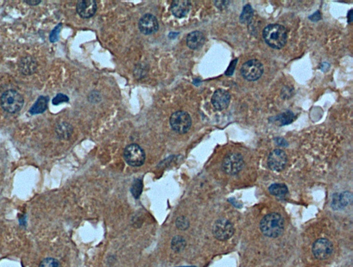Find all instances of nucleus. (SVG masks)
I'll return each instance as SVG.
<instances>
[{"instance_id":"1","label":"nucleus","mask_w":353,"mask_h":267,"mask_svg":"<svg viewBox=\"0 0 353 267\" xmlns=\"http://www.w3.org/2000/svg\"><path fill=\"white\" fill-rule=\"evenodd\" d=\"M263 38L270 47L281 49L286 45L288 40L287 30L284 26L271 24L264 28Z\"/></svg>"},{"instance_id":"2","label":"nucleus","mask_w":353,"mask_h":267,"mask_svg":"<svg viewBox=\"0 0 353 267\" xmlns=\"http://www.w3.org/2000/svg\"><path fill=\"white\" fill-rule=\"evenodd\" d=\"M260 230L265 236L276 238L282 234L284 230V220L280 214L271 213L262 218Z\"/></svg>"},{"instance_id":"3","label":"nucleus","mask_w":353,"mask_h":267,"mask_svg":"<svg viewBox=\"0 0 353 267\" xmlns=\"http://www.w3.org/2000/svg\"><path fill=\"white\" fill-rule=\"evenodd\" d=\"M23 97L21 94L15 90H8L2 94L0 104L5 111L9 113H16L19 112L24 106Z\"/></svg>"},{"instance_id":"4","label":"nucleus","mask_w":353,"mask_h":267,"mask_svg":"<svg viewBox=\"0 0 353 267\" xmlns=\"http://www.w3.org/2000/svg\"><path fill=\"white\" fill-rule=\"evenodd\" d=\"M170 124L172 128L177 134H186L191 127V117L187 112L178 110L172 114L170 117Z\"/></svg>"},{"instance_id":"5","label":"nucleus","mask_w":353,"mask_h":267,"mask_svg":"<svg viewBox=\"0 0 353 267\" xmlns=\"http://www.w3.org/2000/svg\"><path fill=\"white\" fill-rule=\"evenodd\" d=\"M124 158L131 167H141L145 163L146 154L141 147L137 144H131L126 147Z\"/></svg>"},{"instance_id":"6","label":"nucleus","mask_w":353,"mask_h":267,"mask_svg":"<svg viewBox=\"0 0 353 267\" xmlns=\"http://www.w3.org/2000/svg\"><path fill=\"white\" fill-rule=\"evenodd\" d=\"M245 163L242 155L231 153L227 155L223 160L222 169L225 174L236 176L245 167Z\"/></svg>"},{"instance_id":"7","label":"nucleus","mask_w":353,"mask_h":267,"mask_svg":"<svg viewBox=\"0 0 353 267\" xmlns=\"http://www.w3.org/2000/svg\"><path fill=\"white\" fill-rule=\"evenodd\" d=\"M241 74L245 80L254 82L258 80L264 73V66L258 60H251L246 62L241 68Z\"/></svg>"},{"instance_id":"8","label":"nucleus","mask_w":353,"mask_h":267,"mask_svg":"<svg viewBox=\"0 0 353 267\" xmlns=\"http://www.w3.org/2000/svg\"><path fill=\"white\" fill-rule=\"evenodd\" d=\"M234 233L233 224L225 218L217 220L212 226V234L219 241H226Z\"/></svg>"},{"instance_id":"9","label":"nucleus","mask_w":353,"mask_h":267,"mask_svg":"<svg viewBox=\"0 0 353 267\" xmlns=\"http://www.w3.org/2000/svg\"><path fill=\"white\" fill-rule=\"evenodd\" d=\"M312 254L319 260L328 259L333 252V245L326 238L317 239L312 244Z\"/></svg>"},{"instance_id":"10","label":"nucleus","mask_w":353,"mask_h":267,"mask_svg":"<svg viewBox=\"0 0 353 267\" xmlns=\"http://www.w3.org/2000/svg\"><path fill=\"white\" fill-rule=\"evenodd\" d=\"M288 163L287 155L282 149H275L268 158V166L272 171L280 172L286 168Z\"/></svg>"},{"instance_id":"11","label":"nucleus","mask_w":353,"mask_h":267,"mask_svg":"<svg viewBox=\"0 0 353 267\" xmlns=\"http://www.w3.org/2000/svg\"><path fill=\"white\" fill-rule=\"evenodd\" d=\"M139 29L144 35H151L159 29V23L156 17L151 14L142 16L139 21Z\"/></svg>"},{"instance_id":"12","label":"nucleus","mask_w":353,"mask_h":267,"mask_svg":"<svg viewBox=\"0 0 353 267\" xmlns=\"http://www.w3.org/2000/svg\"><path fill=\"white\" fill-rule=\"evenodd\" d=\"M76 9L81 18L88 19L92 18L97 11V2L95 0H81L77 3Z\"/></svg>"},{"instance_id":"13","label":"nucleus","mask_w":353,"mask_h":267,"mask_svg":"<svg viewBox=\"0 0 353 267\" xmlns=\"http://www.w3.org/2000/svg\"><path fill=\"white\" fill-rule=\"evenodd\" d=\"M230 102V95L223 89H217L212 95L211 102L214 108L217 110H223L228 107Z\"/></svg>"},{"instance_id":"14","label":"nucleus","mask_w":353,"mask_h":267,"mask_svg":"<svg viewBox=\"0 0 353 267\" xmlns=\"http://www.w3.org/2000/svg\"><path fill=\"white\" fill-rule=\"evenodd\" d=\"M190 9L191 3L187 0H175L171 7L172 14L177 18H182L187 16Z\"/></svg>"},{"instance_id":"15","label":"nucleus","mask_w":353,"mask_h":267,"mask_svg":"<svg viewBox=\"0 0 353 267\" xmlns=\"http://www.w3.org/2000/svg\"><path fill=\"white\" fill-rule=\"evenodd\" d=\"M204 35L201 31H196L190 33L186 38V44L192 50H197L203 47L205 43Z\"/></svg>"},{"instance_id":"16","label":"nucleus","mask_w":353,"mask_h":267,"mask_svg":"<svg viewBox=\"0 0 353 267\" xmlns=\"http://www.w3.org/2000/svg\"><path fill=\"white\" fill-rule=\"evenodd\" d=\"M352 193L348 191L341 193L340 195H335L332 200V205L334 209H341L347 207L352 203Z\"/></svg>"},{"instance_id":"17","label":"nucleus","mask_w":353,"mask_h":267,"mask_svg":"<svg viewBox=\"0 0 353 267\" xmlns=\"http://www.w3.org/2000/svg\"><path fill=\"white\" fill-rule=\"evenodd\" d=\"M37 62L32 57L22 58L19 63V69L24 75H32L37 69Z\"/></svg>"},{"instance_id":"18","label":"nucleus","mask_w":353,"mask_h":267,"mask_svg":"<svg viewBox=\"0 0 353 267\" xmlns=\"http://www.w3.org/2000/svg\"><path fill=\"white\" fill-rule=\"evenodd\" d=\"M49 100V97L43 96V95L39 97L36 102L33 105L32 107L29 110V113L31 115H38V114L43 113L47 109Z\"/></svg>"},{"instance_id":"19","label":"nucleus","mask_w":353,"mask_h":267,"mask_svg":"<svg viewBox=\"0 0 353 267\" xmlns=\"http://www.w3.org/2000/svg\"><path fill=\"white\" fill-rule=\"evenodd\" d=\"M269 192L273 196L284 197L288 194V187L283 184H273L269 187Z\"/></svg>"},{"instance_id":"20","label":"nucleus","mask_w":353,"mask_h":267,"mask_svg":"<svg viewBox=\"0 0 353 267\" xmlns=\"http://www.w3.org/2000/svg\"><path fill=\"white\" fill-rule=\"evenodd\" d=\"M294 118H295V115L293 112L288 110V111L276 116L273 119L275 121L280 123L281 126H284V125L291 124L292 121H293Z\"/></svg>"},{"instance_id":"21","label":"nucleus","mask_w":353,"mask_h":267,"mask_svg":"<svg viewBox=\"0 0 353 267\" xmlns=\"http://www.w3.org/2000/svg\"><path fill=\"white\" fill-rule=\"evenodd\" d=\"M186 240H185L184 237L179 236V235L173 237V240H172L171 242L172 249L177 252V253L183 251L184 248L186 247Z\"/></svg>"},{"instance_id":"22","label":"nucleus","mask_w":353,"mask_h":267,"mask_svg":"<svg viewBox=\"0 0 353 267\" xmlns=\"http://www.w3.org/2000/svg\"><path fill=\"white\" fill-rule=\"evenodd\" d=\"M72 132H73V128L71 125L67 124V123H62V124L59 125L57 128V134L64 139L69 138Z\"/></svg>"},{"instance_id":"23","label":"nucleus","mask_w":353,"mask_h":267,"mask_svg":"<svg viewBox=\"0 0 353 267\" xmlns=\"http://www.w3.org/2000/svg\"><path fill=\"white\" fill-rule=\"evenodd\" d=\"M253 10L251 5H247L244 7L241 16H240V22L242 24H249L252 20Z\"/></svg>"},{"instance_id":"24","label":"nucleus","mask_w":353,"mask_h":267,"mask_svg":"<svg viewBox=\"0 0 353 267\" xmlns=\"http://www.w3.org/2000/svg\"><path fill=\"white\" fill-rule=\"evenodd\" d=\"M142 189H143V184H142V180L136 179L135 180L131 188V193H132L133 197L136 199L140 198L142 193Z\"/></svg>"},{"instance_id":"25","label":"nucleus","mask_w":353,"mask_h":267,"mask_svg":"<svg viewBox=\"0 0 353 267\" xmlns=\"http://www.w3.org/2000/svg\"><path fill=\"white\" fill-rule=\"evenodd\" d=\"M175 224H176L177 229L182 230V231L188 229L190 226L189 221L184 216L177 218Z\"/></svg>"},{"instance_id":"26","label":"nucleus","mask_w":353,"mask_h":267,"mask_svg":"<svg viewBox=\"0 0 353 267\" xmlns=\"http://www.w3.org/2000/svg\"><path fill=\"white\" fill-rule=\"evenodd\" d=\"M39 267H60V263L56 259L48 257L42 261Z\"/></svg>"},{"instance_id":"27","label":"nucleus","mask_w":353,"mask_h":267,"mask_svg":"<svg viewBox=\"0 0 353 267\" xmlns=\"http://www.w3.org/2000/svg\"><path fill=\"white\" fill-rule=\"evenodd\" d=\"M62 24L60 23L59 24V25H57L56 27L54 28V29H53V30H52L51 34H50L49 36L50 41H51L52 43H54V42L58 41L59 35H60V33L61 31V29H62Z\"/></svg>"},{"instance_id":"28","label":"nucleus","mask_w":353,"mask_h":267,"mask_svg":"<svg viewBox=\"0 0 353 267\" xmlns=\"http://www.w3.org/2000/svg\"><path fill=\"white\" fill-rule=\"evenodd\" d=\"M68 101H69V98H68L67 95L62 93H59L53 99L52 103H53V105L57 106V105L62 104V103L68 102Z\"/></svg>"},{"instance_id":"29","label":"nucleus","mask_w":353,"mask_h":267,"mask_svg":"<svg viewBox=\"0 0 353 267\" xmlns=\"http://www.w3.org/2000/svg\"><path fill=\"white\" fill-rule=\"evenodd\" d=\"M238 59H236L233 61L231 62L230 65H229L228 69L225 71V75H232L233 74L234 69H236V66L237 65V62H238Z\"/></svg>"},{"instance_id":"30","label":"nucleus","mask_w":353,"mask_h":267,"mask_svg":"<svg viewBox=\"0 0 353 267\" xmlns=\"http://www.w3.org/2000/svg\"><path fill=\"white\" fill-rule=\"evenodd\" d=\"M310 20L312 21H318V20H321V15L319 14V11L316 12L315 14L312 15L309 17Z\"/></svg>"},{"instance_id":"31","label":"nucleus","mask_w":353,"mask_h":267,"mask_svg":"<svg viewBox=\"0 0 353 267\" xmlns=\"http://www.w3.org/2000/svg\"><path fill=\"white\" fill-rule=\"evenodd\" d=\"M352 9H351V10L349 11L348 16H347V18H348V22L349 24L351 23L352 21Z\"/></svg>"},{"instance_id":"32","label":"nucleus","mask_w":353,"mask_h":267,"mask_svg":"<svg viewBox=\"0 0 353 267\" xmlns=\"http://www.w3.org/2000/svg\"><path fill=\"white\" fill-rule=\"evenodd\" d=\"M26 3L28 5H30L31 6L38 5L39 4L41 3L42 1H25Z\"/></svg>"},{"instance_id":"33","label":"nucleus","mask_w":353,"mask_h":267,"mask_svg":"<svg viewBox=\"0 0 353 267\" xmlns=\"http://www.w3.org/2000/svg\"><path fill=\"white\" fill-rule=\"evenodd\" d=\"M180 267H195V266H180Z\"/></svg>"}]
</instances>
